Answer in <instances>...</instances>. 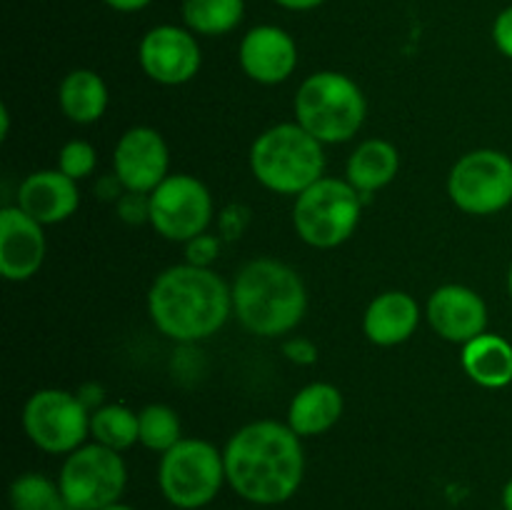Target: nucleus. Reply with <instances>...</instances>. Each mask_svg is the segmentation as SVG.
I'll use <instances>...</instances> for the list:
<instances>
[{"label": "nucleus", "instance_id": "7ed1b4c3", "mask_svg": "<svg viewBox=\"0 0 512 510\" xmlns=\"http://www.w3.org/2000/svg\"><path fill=\"white\" fill-rule=\"evenodd\" d=\"M233 318L258 338L290 335L308 313V288L293 265L278 258H253L235 273Z\"/></svg>", "mask_w": 512, "mask_h": 510}, {"label": "nucleus", "instance_id": "20e7f679", "mask_svg": "<svg viewBox=\"0 0 512 510\" xmlns=\"http://www.w3.org/2000/svg\"><path fill=\"white\" fill-rule=\"evenodd\" d=\"M248 163L265 190L298 198L325 175V145L295 120L278 123L253 140Z\"/></svg>", "mask_w": 512, "mask_h": 510}, {"label": "nucleus", "instance_id": "2f4dec72", "mask_svg": "<svg viewBox=\"0 0 512 510\" xmlns=\"http://www.w3.org/2000/svg\"><path fill=\"white\" fill-rule=\"evenodd\" d=\"M108 8L118 10V13H138V10L148 8L153 0H103Z\"/></svg>", "mask_w": 512, "mask_h": 510}, {"label": "nucleus", "instance_id": "412c9836", "mask_svg": "<svg viewBox=\"0 0 512 510\" xmlns=\"http://www.w3.org/2000/svg\"><path fill=\"white\" fill-rule=\"evenodd\" d=\"M400 173V150L385 138H368L348 155L345 180L360 195L388 188Z\"/></svg>", "mask_w": 512, "mask_h": 510}, {"label": "nucleus", "instance_id": "6e6552de", "mask_svg": "<svg viewBox=\"0 0 512 510\" xmlns=\"http://www.w3.org/2000/svg\"><path fill=\"white\" fill-rule=\"evenodd\" d=\"M58 483L73 510H103L123 500L128 465L123 453L90 440L65 455Z\"/></svg>", "mask_w": 512, "mask_h": 510}, {"label": "nucleus", "instance_id": "6ab92c4d", "mask_svg": "<svg viewBox=\"0 0 512 510\" xmlns=\"http://www.w3.org/2000/svg\"><path fill=\"white\" fill-rule=\"evenodd\" d=\"M345 410L343 393L338 385L315 380L303 385L293 395L288 405V420L285 423L300 435V438H318L333 430L340 423Z\"/></svg>", "mask_w": 512, "mask_h": 510}, {"label": "nucleus", "instance_id": "a878e982", "mask_svg": "<svg viewBox=\"0 0 512 510\" xmlns=\"http://www.w3.org/2000/svg\"><path fill=\"white\" fill-rule=\"evenodd\" d=\"M140 438L138 443L150 453H168L173 445L183 440V423L175 408L165 403H150L138 413Z\"/></svg>", "mask_w": 512, "mask_h": 510}, {"label": "nucleus", "instance_id": "aec40b11", "mask_svg": "<svg viewBox=\"0 0 512 510\" xmlns=\"http://www.w3.org/2000/svg\"><path fill=\"white\" fill-rule=\"evenodd\" d=\"M460 365L475 385L485 390L508 388L512 383V343L498 333H483L463 345Z\"/></svg>", "mask_w": 512, "mask_h": 510}, {"label": "nucleus", "instance_id": "f8f14e48", "mask_svg": "<svg viewBox=\"0 0 512 510\" xmlns=\"http://www.w3.org/2000/svg\"><path fill=\"white\" fill-rule=\"evenodd\" d=\"M138 63L153 83L185 85L203 68V50L198 35L183 25H155L143 35L138 48Z\"/></svg>", "mask_w": 512, "mask_h": 510}, {"label": "nucleus", "instance_id": "f03ea898", "mask_svg": "<svg viewBox=\"0 0 512 510\" xmlns=\"http://www.w3.org/2000/svg\"><path fill=\"white\" fill-rule=\"evenodd\" d=\"M148 315L175 343L213 338L233 318V290L213 268L178 263L158 273L148 290Z\"/></svg>", "mask_w": 512, "mask_h": 510}, {"label": "nucleus", "instance_id": "9d476101", "mask_svg": "<svg viewBox=\"0 0 512 510\" xmlns=\"http://www.w3.org/2000/svg\"><path fill=\"white\" fill-rule=\"evenodd\" d=\"M448 195L468 215L503 213L512 203V158L495 148L460 155L448 173Z\"/></svg>", "mask_w": 512, "mask_h": 510}, {"label": "nucleus", "instance_id": "5701e85b", "mask_svg": "<svg viewBox=\"0 0 512 510\" xmlns=\"http://www.w3.org/2000/svg\"><path fill=\"white\" fill-rule=\"evenodd\" d=\"M185 28L203 38L233 33L245 15V0H183L180 5Z\"/></svg>", "mask_w": 512, "mask_h": 510}, {"label": "nucleus", "instance_id": "b1692460", "mask_svg": "<svg viewBox=\"0 0 512 510\" xmlns=\"http://www.w3.org/2000/svg\"><path fill=\"white\" fill-rule=\"evenodd\" d=\"M90 438L110 450L125 453L138 445L140 418L133 408L120 403H105L90 413Z\"/></svg>", "mask_w": 512, "mask_h": 510}, {"label": "nucleus", "instance_id": "473e14b6", "mask_svg": "<svg viewBox=\"0 0 512 510\" xmlns=\"http://www.w3.org/2000/svg\"><path fill=\"white\" fill-rule=\"evenodd\" d=\"M275 3H278L280 8H285V10H295V13H305V10L320 8V5L328 3V0H275Z\"/></svg>", "mask_w": 512, "mask_h": 510}, {"label": "nucleus", "instance_id": "f257e3e1", "mask_svg": "<svg viewBox=\"0 0 512 510\" xmlns=\"http://www.w3.org/2000/svg\"><path fill=\"white\" fill-rule=\"evenodd\" d=\"M228 488L250 505H283L305 480L303 438L280 420H253L223 448Z\"/></svg>", "mask_w": 512, "mask_h": 510}, {"label": "nucleus", "instance_id": "4468645a", "mask_svg": "<svg viewBox=\"0 0 512 510\" xmlns=\"http://www.w3.org/2000/svg\"><path fill=\"white\" fill-rule=\"evenodd\" d=\"M425 318L443 340L465 345L488 333V303L478 290L460 283L440 285L425 303Z\"/></svg>", "mask_w": 512, "mask_h": 510}, {"label": "nucleus", "instance_id": "39448f33", "mask_svg": "<svg viewBox=\"0 0 512 510\" xmlns=\"http://www.w3.org/2000/svg\"><path fill=\"white\" fill-rule=\"evenodd\" d=\"M295 123L323 145L353 140L368 118L363 88L338 70H318L300 83L293 100Z\"/></svg>", "mask_w": 512, "mask_h": 510}, {"label": "nucleus", "instance_id": "cd10ccee", "mask_svg": "<svg viewBox=\"0 0 512 510\" xmlns=\"http://www.w3.org/2000/svg\"><path fill=\"white\" fill-rule=\"evenodd\" d=\"M220 255V238L213 233L195 235L185 243V263L200 265V268H213Z\"/></svg>", "mask_w": 512, "mask_h": 510}, {"label": "nucleus", "instance_id": "f3484780", "mask_svg": "<svg viewBox=\"0 0 512 510\" xmlns=\"http://www.w3.org/2000/svg\"><path fill=\"white\" fill-rule=\"evenodd\" d=\"M15 205L40 225L65 223L80 208L78 183L58 168L35 170L20 180Z\"/></svg>", "mask_w": 512, "mask_h": 510}, {"label": "nucleus", "instance_id": "1a4fd4ad", "mask_svg": "<svg viewBox=\"0 0 512 510\" xmlns=\"http://www.w3.org/2000/svg\"><path fill=\"white\" fill-rule=\"evenodd\" d=\"M23 430L30 443L48 455H70L90 438V410L78 393L40 388L25 400Z\"/></svg>", "mask_w": 512, "mask_h": 510}, {"label": "nucleus", "instance_id": "c756f323", "mask_svg": "<svg viewBox=\"0 0 512 510\" xmlns=\"http://www.w3.org/2000/svg\"><path fill=\"white\" fill-rule=\"evenodd\" d=\"M283 353L285 358L290 360V363L295 365H313L315 360H318V345L313 343L310 338H303V335H293V338H288L283 343Z\"/></svg>", "mask_w": 512, "mask_h": 510}, {"label": "nucleus", "instance_id": "c9c22d12", "mask_svg": "<svg viewBox=\"0 0 512 510\" xmlns=\"http://www.w3.org/2000/svg\"><path fill=\"white\" fill-rule=\"evenodd\" d=\"M508 295L512 300V263H510V270H508Z\"/></svg>", "mask_w": 512, "mask_h": 510}, {"label": "nucleus", "instance_id": "dca6fc26", "mask_svg": "<svg viewBox=\"0 0 512 510\" xmlns=\"http://www.w3.org/2000/svg\"><path fill=\"white\" fill-rule=\"evenodd\" d=\"M238 60L253 83L280 85L298 68V45L280 25H255L240 40Z\"/></svg>", "mask_w": 512, "mask_h": 510}, {"label": "nucleus", "instance_id": "c85d7f7f", "mask_svg": "<svg viewBox=\"0 0 512 510\" xmlns=\"http://www.w3.org/2000/svg\"><path fill=\"white\" fill-rule=\"evenodd\" d=\"M115 210H118L120 220L128 225L150 223V195L123 190V195L115 200Z\"/></svg>", "mask_w": 512, "mask_h": 510}, {"label": "nucleus", "instance_id": "bb28decb", "mask_svg": "<svg viewBox=\"0 0 512 510\" xmlns=\"http://www.w3.org/2000/svg\"><path fill=\"white\" fill-rule=\"evenodd\" d=\"M98 168V150L83 138H73L58 150V170L73 178L75 183L90 178Z\"/></svg>", "mask_w": 512, "mask_h": 510}, {"label": "nucleus", "instance_id": "f704fd0d", "mask_svg": "<svg viewBox=\"0 0 512 510\" xmlns=\"http://www.w3.org/2000/svg\"><path fill=\"white\" fill-rule=\"evenodd\" d=\"M103 510H135V508H133V505H128V503H123V500H120V503L108 505V508H103Z\"/></svg>", "mask_w": 512, "mask_h": 510}, {"label": "nucleus", "instance_id": "9b49d317", "mask_svg": "<svg viewBox=\"0 0 512 510\" xmlns=\"http://www.w3.org/2000/svg\"><path fill=\"white\" fill-rule=\"evenodd\" d=\"M213 195L190 173H170L150 193V228L170 243H188L208 233L213 220Z\"/></svg>", "mask_w": 512, "mask_h": 510}, {"label": "nucleus", "instance_id": "423d86ee", "mask_svg": "<svg viewBox=\"0 0 512 510\" xmlns=\"http://www.w3.org/2000/svg\"><path fill=\"white\" fill-rule=\"evenodd\" d=\"M228 485L223 450L203 438H183L160 455V495L178 510L208 508Z\"/></svg>", "mask_w": 512, "mask_h": 510}, {"label": "nucleus", "instance_id": "0eeeda50", "mask_svg": "<svg viewBox=\"0 0 512 510\" xmlns=\"http://www.w3.org/2000/svg\"><path fill=\"white\" fill-rule=\"evenodd\" d=\"M363 215V195L345 178L323 175L295 198L293 228L305 245L333 250L353 238Z\"/></svg>", "mask_w": 512, "mask_h": 510}, {"label": "nucleus", "instance_id": "393cba45", "mask_svg": "<svg viewBox=\"0 0 512 510\" xmlns=\"http://www.w3.org/2000/svg\"><path fill=\"white\" fill-rule=\"evenodd\" d=\"M10 510H73L60 490L58 478L43 473H23L8 488Z\"/></svg>", "mask_w": 512, "mask_h": 510}, {"label": "nucleus", "instance_id": "a211bd4d", "mask_svg": "<svg viewBox=\"0 0 512 510\" xmlns=\"http://www.w3.org/2000/svg\"><path fill=\"white\" fill-rule=\"evenodd\" d=\"M420 303L405 290H385L375 295L363 315L365 338L380 348L408 343L420 325Z\"/></svg>", "mask_w": 512, "mask_h": 510}, {"label": "nucleus", "instance_id": "72a5a7b5", "mask_svg": "<svg viewBox=\"0 0 512 510\" xmlns=\"http://www.w3.org/2000/svg\"><path fill=\"white\" fill-rule=\"evenodd\" d=\"M500 503H503V510H512V478L505 483L503 495H500Z\"/></svg>", "mask_w": 512, "mask_h": 510}, {"label": "nucleus", "instance_id": "2eb2a0df", "mask_svg": "<svg viewBox=\"0 0 512 510\" xmlns=\"http://www.w3.org/2000/svg\"><path fill=\"white\" fill-rule=\"evenodd\" d=\"M48 255L45 225L18 205L0 210V275L8 283H25L40 273Z\"/></svg>", "mask_w": 512, "mask_h": 510}, {"label": "nucleus", "instance_id": "4be33fe9", "mask_svg": "<svg viewBox=\"0 0 512 510\" xmlns=\"http://www.w3.org/2000/svg\"><path fill=\"white\" fill-rule=\"evenodd\" d=\"M110 93L100 73L90 68H75L60 80L58 105L60 113L75 125H93L105 115Z\"/></svg>", "mask_w": 512, "mask_h": 510}, {"label": "nucleus", "instance_id": "ddd939ff", "mask_svg": "<svg viewBox=\"0 0 512 510\" xmlns=\"http://www.w3.org/2000/svg\"><path fill=\"white\" fill-rule=\"evenodd\" d=\"M113 175L128 193H153L170 175V148L163 133L150 125L125 130L113 148Z\"/></svg>", "mask_w": 512, "mask_h": 510}, {"label": "nucleus", "instance_id": "7c9ffc66", "mask_svg": "<svg viewBox=\"0 0 512 510\" xmlns=\"http://www.w3.org/2000/svg\"><path fill=\"white\" fill-rule=\"evenodd\" d=\"M493 43L505 58L512 60V5L500 10L498 18L493 20Z\"/></svg>", "mask_w": 512, "mask_h": 510}]
</instances>
